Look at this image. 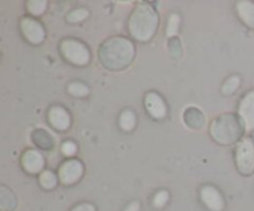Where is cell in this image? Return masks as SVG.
<instances>
[{
    "instance_id": "obj_4",
    "label": "cell",
    "mask_w": 254,
    "mask_h": 211,
    "mask_svg": "<svg viewBox=\"0 0 254 211\" xmlns=\"http://www.w3.org/2000/svg\"><path fill=\"white\" fill-rule=\"evenodd\" d=\"M61 52L67 61L78 65V66L87 65L89 62V59H91V54H89L88 49L77 40H64L61 42Z\"/></svg>"
},
{
    "instance_id": "obj_6",
    "label": "cell",
    "mask_w": 254,
    "mask_h": 211,
    "mask_svg": "<svg viewBox=\"0 0 254 211\" xmlns=\"http://www.w3.org/2000/svg\"><path fill=\"white\" fill-rule=\"evenodd\" d=\"M21 31L31 44H41L45 39V30L42 25L31 17H24L21 20Z\"/></svg>"
},
{
    "instance_id": "obj_17",
    "label": "cell",
    "mask_w": 254,
    "mask_h": 211,
    "mask_svg": "<svg viewBox=\"0 0 254 211\" xmlns=\"http://www.w3.org/2000/svg\"><path fill=\"white\" fill-rule=\"evenodd\" d=\"M47 1L45 0H32V1H27V10L31 12L32 15H40L46 10Z\"/></svg>"
},
{
    "instance_id": "obj_16",
    "label": "cell",
    "mask_w": 254,
    "mask_h": 211,
    "mask_svg": "<svg viewBox=\"0 0 254 211\" xmlns=\"http://www.w3.org/2000/svg\"><path fill=\"white\" fill-rule=\"evenodd\" d=\"M68 93L73 97H84L89 93V88L81 82H72L68 84Z\"/></svg>"
},
{
    "instance_id": "obj_18",
    "label": "cell",
    "mask_w": 254,
    "mask_h": 211,
    "mask_svg": "<svg viewBox=\"0 0 254 211\" xmlns=\"http://www.w3.org/2000/svg\"><path fill=\"white\" fill-rule=\"evenodd\" d=\"M179 25H180V16L178 14H173L168 21V29H166L168 37L175 36L176 32L179 31Z\"/></svg>"
},
{
    "instance_id": "obj_10",
    "label": "cell",
    "mask_w": 254,
    "mask_h": 211,
    "mask_svg": "<svg viewBox=\"0 0 254 211\" xmlns=\"http://www.w3.org/2000/svg\"><path fill=\"white\" fill-rule=\"evenodd\" d=\"M201 199H202L203 204H205L210 210L222 211L223 205H225L223 198L220 194V191L216 188H213V186H203V188L201 189Z\"/></svg>"
},
{
    "instance_id": "obj_21",
    "label": "cell",
    "mask_w": 254,
    "mask_h": 211,
    "mask_svg": "<svg viewBox=\"0 0 254 211\" xmlns=\"http://www.w3.org/2000/svg\"><path fill=\"white\" fill-rule=\"evenodd\" d=\"M168 200H169L168 191L165 190L159 191V193L155 195V198H154V206H155V208H163V206L168 203Z\"/></svg>"
},
{
    "instance_id": "obj_7",
    "label": "cell",
    "mask_w": 254,
    "mask_h": 211,
    "mask_svg": "<svg viewBox=\"0 0 254 211\" xmlns=\"http://www.w3.org/2000/svg\"><path fill=\"white\" fill-rule=\"evenodd\" d=\"M238 122L232 124L231 127H225V122H223L222 117L215 119L211 127V133H212L213 138L220 143H230L237 138V131H236V126H238Z\"/></svg>"
},
{
    "instance_id": "obj_15",
    "label": "cell",
    "mask_w": 254,
    "mask_h": 211,
    "mask_svg": "<svg viewBox=\"0 0 254 211\" xmlns=\"http://www.w3.org/2000/svg\"><path fill=\"white\" fill-rule=\"evenodd\" d=\"M40 184L42 185V188L47 189H54L57 184V178L52 171L50 170H45L42 171L41 175H40Z\"/></svg>"
},
{
    "instance_id": "obj_22",
    "label": "cell",
    "mask_w": 254,
    "mask_h": 211,
    "mask_svg": "<svg viewBox=\"0 0 254 211\" xmlns=\"http://www.w3.org/2000/svg\"><path fill=\"white\" fill-rule=\"evenodd\" d=\"M61 149H62V153L67 156L73 155V154H76L77 151V146L73 141H64V143L62 144Z\"/></svg>"
},
{
    "instance_id": "obj_9",
    "label": "cell",
    "mask_w": 254,
    "mask_h": 211,
    "mask_svg": "<svg viewBox=\"0 0 254 211\" xmlns=\"http://www.w3.org/2000/svg\"><path fill=\"white\" fill-rule=\"evenodd\" d=\"M144 103H145V108L148 111V113L151 117H154V118L161 119L166 116L165 102L155 92H149V93H146Z\"/></svg>"
},
{
    "instance_id": "obj_12",
    "label": "cell",
    "mask_w": 254,
    "mask_h": 211,
    "mask_svg": "<svg viewBox=\"0 0 254 211\" xmlns=\"http://www.w3.org/2000/svg\"><path fill=\"white\" fill-rule=\"evenodd\" d=\"M49 121L59 131H66L71 124L68 112L60 106H54L49 111Z\"/></svg>"
},
{
    "instance_id": "obj_8",
    "label": "cell",
    "mask_w": 254,
    "mask_h": 211,
    "mask_svg": "<svg viewBox=\"0 0 254 211\" xmlns=\"http://www.w3.org/2000/svg\"><path fill=\"white\" fill-rule=\"evenodd\" d=\"M240 117L246 132H252L254 129V91L248 92L241 101Z\"/></svg>"
},
{
    "instance_id": "obj_23",
    "label": "cell",
    "mask_w": 254,
    "mask_h": 211,
    "mask_svg": "<svg viewBox=\"0 0 254 211\" xmlns=\"http://www.w3.org/2000/svg\"><path fill=\"white\" fill-rule=\"evenodd\" d=\"M72 211H96V209H94V206L92 205V204L83 203V204H79V205H77L76 208L72 209Z\"/></svg>"
},
{
    "instance_id": "obj_20",
    "label": "cell",
    "mask_w": 254,
    "mask_h": 211,
    "mask_svg": "<svg viewBox=\"0 0 254 211\" xmlns=\"http://www.w3.org/2000/svg\"><path fill=\"white\" fill-rule=\"evenodd\" d=\"M238 86H240V78H238L237 76L230 77V78L225 82V84H223V93L232 94L233 92L238 88Z\"/></svg>"
},
{
    "instance_id": "obj_13",
    "label": "cell",
    "mask_w": 254,
    "mask_h": 211,
    "mask_svg": "<svg viewBox=\"0 0 254 211\" xmlns=\"http://www.w3.org/2000/svg\"><path fill=\"white\" fill-rule=\"evenodd\" d=\"M237 12L246 25L254 29V2L240 1L237 2Z\"/></svg>"
},
{
    "instance_id": "obj_3",
    "label": "cell",
    "mask_w": 254,
    "mask_h": 211,
    "mask_svg": "<svg viewBox=\"0 0 254 211\" xmlns=\"http://www.w3.org/2000/svg\"><path fill=\"white\" fill-rule=\"evenodd\" d=\"M236 163L238 170L245 175L254 171V143L251 138H243L236 146Z\"/></svg>"
},
{
    "instance_id": "obj_2",
    "label": "cell",
    "mask_w": 254,
    "mask_h": 211,
    "mask_svg": "<svg viewBox=\"0 0 254 211\" xmlns=\"http://www.w3.org/2000/svg\"><path fill=\"white\" fill-rule=\"evenodd\" d=\"M99 55L102 62L108 69H123L133 59L134 46L129 40L123 37H113L103 44Z\"/></svg>"
},
{
    "instance_id": "obj_24",
    "label": "cell",
    "mask_w": 254,
    "mask_h": 211,
    "mask_svg": "<svg viewBox=\"0 0 254 211\" xmlns=\"http://www.w3.org/2000/svg\"><path fill=\"white\" fill-rule=\"evenodd\" d=\"M139 210H140V204L134 201V203H131L124 211H139Z\"/></svg>"
},
{
    "instance_id": "obj_19",
    "label": "cell",
    "mask_w": 254,
    "mask_h": 211,
    "mask_svg": "<svg viewBox=\"0 0 254 211\" xmlns=\"http://www.w3.org/2000/svg\"><path fill=\"white\" fill-rule=\"evenodd\" d=\"M87 16H88V10L84 9V7H79V9H76L72 12H69L67 20L69 22H78L86 19Z\"/></svg>"
},
{
    "instance_id": "obj_11",
    "label": "cell",
    "mask_w": 254,
    "mask_h": 211,
    "mask_svg": "<svg viewBox=\"0 0 254 211\" xmlns=\"http://www.w3.org/2000/svg\"><path fill=\"white\" fill-rule=\"evenodd\" d=\"M21 163L25 170L31 174L40 173V170H42L45 165V160L42 155L37 150H34V149L25 151L24 155H22Z\"/></svg>"
},
{
    "instance_id": "obj_1",
    "label": "cell",
    "mask_w": 254,
    "mask_h": 211,
    "mask_svg": "<svg viewBox=\"0 0 254 211\" xmlns=\"http://www.w3.org/2000/svg\"><path fill=\"white\" fill-rule=\"evenodd\" d=\"M158 24L156 10L151 5L140 4L129 19V31L139 41H148L155 34Z\"/></svg>"
},
{
    "instance_id": "obj_14",
    "label": "cell",
    "mask_w": 254,
    "mask_h": 211,
    "mask_svg": "<svg viewBox=\"0 0 254 211\" xmlns=\"http://www.w3.org/2000/svg\"><path fill=\"white\" fill-rule=\"evenodd\" d=\"M135 114L133 112L129 111V109H126L124 112H122L121 118H119V126H121V128L123 131H131L135 127Z\"/></svg>"
},
{
    "instance_id": "obj_5",
    "label": "cell",
    "mask_w": 254,
    "mask_h": 211,
    "mask_svg": "<svg viewBox=\"0 0 254 211\" xmlns=\"http://www.w3.org/2000/svg\"><path fill=\"white\" fill-rule=\"evenodd\" d=\"M83 174V165L81 161L72 159V160L64 161L59 170L60 181L64 185H71L76 183Z\"/></svg>"
}]
</instances>
